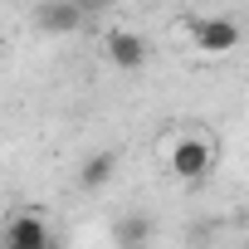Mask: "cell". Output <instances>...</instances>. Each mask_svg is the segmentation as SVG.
Instances as JSON below:
<instances>
[{
  "instance_id": "obj_1",
  "label": "cell",
  "mask_w": 249,
  "mask_h": 249,
  "mask_svg": "<svg viewBox=\"0 0 249 249\" xmlns=\"http://www.w3.org/2000/svg\"><path fill=\"white\" fill-rule=\"evenodd\" d=\"M157 157H161V166H166V176H176V181H205L215 166H220V147H215V137H205L200 127H176V132H166L161 142H157Z\"/></svg>"
},
{
  "instance_id": "obj_2",
  "label": "cell",
  "mask_w": 249,
  "mask_h": 249,
  "mask_svg": "<svg viewBox=\"0 0 249 249\" xmlns=\"http://www.w3.org/2000/svg\"><path fill=\"white\" fill-rule=\"evenodd\" d=\"M191 44H196V54H205V59H225V54L239 49V25L225 20V15H205V20L191 25Z\"/></svg>"
},
{
  "instance_id": "obj_3",
  "label": "cell",
  "mask_w": 249,
  "mask_h": 249,
  "mask_svg": "<svg viewBox=\"0 0 249 249\" xmlns=\"http://www.w3.org/2000/svg\"><path fill=\"white\" fill-rule=\"evenodd\" d=\"M103 54H107V64H112V69L132 73V69H142V64L152 59V44H147L137 30L117 25V30H107V35H103Z\"/></svg>"
},
{
  "instance_id": "obj_4",
  "label": "cell",
  "mask_w": 249,
  "mask_h": 249,
  "mask_svg": "<svg viewBox=\"0 0 249 249\" xmlns=\"http://www.w3.org/2000/svg\"><path fill=\"white\" fill-rule=\"evenodd\" d=\"M35 25L44 35H73V30H83V15H78L73 0H44L35 10Z\"/></svg>"
},
{
  "instance_id": "obj_5",
  "label": "cell",
  "mask_w": 249,
  "mask_h": 249,
  "mask_svg": "<svg viewBox=\"0 0 249 249\" xmlns=\"http://www.w3.org/2000/svg\"><path fill=\"white\" fill-rule=\"evenodd\" d=\"M5 244H10V249H44V244H49V225H44L35 210H20V215L5 225Z\"/></svg>"
},
{
  "instance_id": "obj_6",
  "label": "cell",
  "mask_w": 249,
  "mask_h": 249,
  "mask_svg": "<svg viewBox=\"0 0 249 249\" xmlns=\"http://www.w3.org/2000/svg\"><path fill=\"white\" fill-rule=\"evenodd\" d=\"M112 166H117V157H112V152H98V157H88V161H83V171H78V186H83V191H98V186H107V181H112Z\"/></svg>"
},
{
  "instance_id": "obj_7",
  "label": "cell",
  "mask_w": 249,
  "mask_h": 249,
  "mask_svg": "<svg viewBox=\"0 0 249 249\" xmlns=\"http://www.w3.org/2000/svg\"><path fill=\"white\" fill-rule=\"evenodd\" d=\"M78 5V15L88 20V15H103V10H112V0H73Z\"/></svg>"
}]
</instances>
